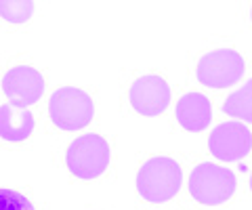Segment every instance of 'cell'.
Instances as JSON below:
<instances>
[{
    "label": "cell",
    "mask_w": 252,
    "mask_h": 210,
    "mask_svg": "<svg viewBox=\"0 0 252 210\" xmlns=\"http://www.w3.org/2000/svg\"><path fill=\"white\" fill-rule=\"evenodd\" d=\"M181 183H183V173L175 160L170 158H154L143 164L137 175V189L147 202H166L175 198Z\"/></svg>",
    "instance_id": "1"
},
{
    "label": "cell",
    "mask_w": 252,
    "mask_h": 210,
    "mask_svg": "<svg viewBox=\"0 0 252 210\" xmlns=\"http://www.w3.org/2000/svg\"><path fill=\"white\" fill-rule=\"evenodd\" d=\"M49 114L55 126L61 130L84 128L94 116V103L84 90L74 87H63L53 92Z\"/></svg>",
    "instance_id": "2"
},
{
    "label": "cell",
    "mask_w": 252,
    "mask_h": 210,
    "mask_svg": "<svg viewBox=\"0 0 252 210\" xmlns=\"http://www.w3.org/2000/svg\"><path fill=\"white\" fill-rule=\"evenodd\" d=\"M235 191V175L229 168L204 162L189 177V193L206 206L227 202Z\"/></svg>",
    "instance_id": "3"
},
{
    "label": "cell",
    "mask_w": 252,
    "mask_h": 210,
    "mask_svg": "<svg viewBox=\"0 0 252 210\" xmlns=\"http://www.w3.org/2000/svg\"><path fill=\"white\" fill-rule=\"evenodd\" d=\"M109 145L99 135H82L67 147V168L80 179H97L109 166Z\"/></svg>",
    "instance_id": "4"
},
{
    "label": "cell",
    "mask_w": 252,
    "mask_h": 210,
    "mask_svg": "<svg viewBox=\"0 0 252 210\" xmlns=\"http://www.w3.org/2000/svg\"><path fill=\"white\" fill-rule=\"evenodd\" d=\"M244 59L231 49H219L204 55L198 63V80L208 89H227L244 76Z\"/></svg>",
    "instance_id": "5"
},
{
    "label": "cell",
    "mask_w": 252,
    "mask_h": 210,
    "mask_svg": "<svg viewBox=\"0 0 252 210\" xmlns=\"http://www.w3.org/2000/svg\"><path fill=\"white\" fill-rule=\"evenodd\" d=\"M208 147L217 160L238 162L252 150V133L242 122H225L210 133Z\"/></svg>",
    "instance_id": "6"
},
{
    "label": "cell",
    "mask_w": 252,
    "mask_h": 210,
    "mask_svg": "<svg viewBox=\"0 0 252 210\" xmlns=\"http://www.w3.org/2000/svg\"><path fill=\"white\" fill-rule=\"evenodd\" d=\"M2 90L13 105L30 107L42 97L44 80H42L40 72H36L34 67L19 65V67H13L4 74Z\"/></svg>",
    "instance_id": "7"
},
{
    "label": "cell",
    "mask_w": 252,
    "mask_h": 210,
    "mask_svg": "<svg viewBox=\"0 0 252 210\" xmlns=\"http://www.w3.org/2000/svg\"><path fill=\"white\" fill-rule=\"evenodd\" d=\"M130 103L143 116L162 114L170 103V89L168 84L158 76H143L132 84L130 89Z\"/></svg>",
    "instance_id": "8"
},
{
    "label": "cell",
    "mask_w": 252,
    "mask_h": 210,
    "mask_svg": "<svg viewBox=\"0 0 252 210\" xmlns=\"http://www.w3.org/2000/svg\"><path fill=\"white\" fill-rule=\"evenodd\" d=\"M177 120L181 126L191 130V133H200V130L208 128L212 120L210 101L200 92H189L177 103Z\"/></svg>",
    "instance_id": "9"
},
{
    "label": "cell",
    "mask_w": 252,
    "mask_h": 210,
    "mask_svg": "<svg viewBox=\"0 0 252 210\" xmlns=\"http://www.w3.org/2000/svg\"><path fill=\"white\" fill-rule=\"evenodd\" d=\"M34 130V116L28 107L4 103L0 107V137L6 141H26Z\"/></svg>",
    "instance_id": "10"
},
{
    "label": "cell",
    "mask_w": 252,
    "mask_h": 210,
    "mask_svg": "<svg viewBox=\"0 0 252 210\" xmlns=\"http://www.w3.org/2000/svg\"><path fill=\"white\" fill-rule=\"evenodd\" d=\"M223 112L231 118H240L252 124V80L246 82L240 90H235L233 95L223 103Z\"/></svg>",
    "instance_id": "11"
},
{
    "label": "cell",
    "mask_w": 252,
    "mask_h": 210,
    "mask_svg": "<svg viewBox=\"0 0 252 210\" xmlns=\"http://www.w3.org/2000/svg\"><path fill=\"white\" fill-rule=\"evenodd\" d=\"M34 13L32 0H0V15L11 23H23Z\"/></svg>",
    "instance_id": "12"
},
{
    "label": "cell",
    "mask_w": 252,
    "mask_h": 210,
    "mask_svg": "<svg viewBox=\"0 0 252 210\" xmlns=\"http://www.w3.org/2000/svg\"><path fill=\"white\" fill-rule=\"evenodd\" d=\"M0 210H34L32 202L11 189H0Z\"/></svg>",
    "instance_id": "13"
},
{
    "label": "cell",
    "mask_w": 252,
    "mask_h": 210,
    "mask_svg": "<svg viewBox=\"0 0 252 210\" xmlns=\"http://www.w3.org/2000/svg\"><path fill=\"white\" fill-rule=\"evenodd\" d=\"M250 189H252V175H250Z\"/></svg>",
    "instance_id": "14"
}]
</instances>
